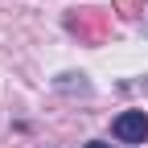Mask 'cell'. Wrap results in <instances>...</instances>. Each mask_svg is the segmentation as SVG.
I'll list each match as a JSON object with an SVG mask.
<instances>
[{
  "label": "cell",
  "instance_id": "cell-2",
  "mask_svg": "<svg viewBox=\"0 0 148 148\" xmlns=\"http://www.w3.org/2000/svg\"><path fill=\"white\" fill-rule=\"evenodd\" d=\"M66 29L86 37V41H103V29H107V16L95 12V8H82V12H70L66 16Z\"/></svg>",
  "mask_w": 148,
  "mask_h": 148
},
{
  "label": "cell",
  "instance_id": "cell-4",
  "mask_svg": "<svg viewBox=\"0 0 148 148\" xmlns=\"http://www.w3.org/2000/svg\"><path fill=\"white\" fill-rule=\"evenodd\" d=\"M86 148H111V144H103V140H90V144H86Z\"/></svg>",
  "mask_w": 148,
  "mask_h": 148
},
{
  "label": "cell",
  "instance_id": "cell-3",
  "mask_svg": "<svg viewBox=\"0 0 148 148\" xmlns=\"http://www.w3.org/2000/svg\"><path fill=\"white\" fill-rule=\"evenodd\" d=\"M119 8H123L127 16H136V12H140V0H119Z\"/></svg>",
  "mask_w": 148,
  "mask_h": 148
},
{
  "label": "cell",
  "instance_id": "cell-1",
  "mask_svg": "<svg viewBox=\"0 0 148 148\" xmlns=\"http://www.w3.org/2000/svg\"><path fill=\"white\" fill-rule=\"evenodd\" d=\"M111 136L123 144H144L148 140V115L144 111H123V115L111 119Z\"/></svg>",
  "mask_w": 148,
  "mask_h": 148
}]
</instances>
